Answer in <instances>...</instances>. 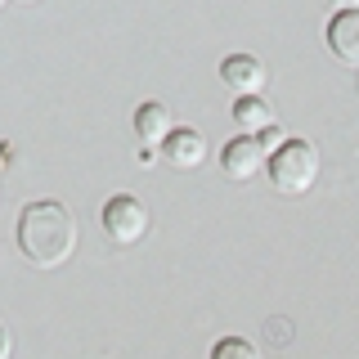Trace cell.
<instances>
[{
    "instance_id": "obj_1",
    "label": "cell",
    "mask_w": 359,
    "mask_h": 359,
    "mask_svg": "<svg viewBox=\"0 0 359 359\" xmlns=\"http://www.w3.org/2000/svg\"><path fill=\"white\" fill-rule=\"evenodd\" d=\"M18 252L36 269H59L76 252V216L63 202H27L18 216Z\"/></svg>"
},
{
    "instance_id": "obj_2",
    "label": "cell",
    "mask_w": 359,
    "mask_h": 359,
    "mask_svg": "<svg viewBox=\"0 0 359 359\" xmlns=\"http://www.w3.org/2000/svg\"><path fill=\"white\" fill-rule=\"evenodd\" d=\"M269 184L278 189V194L287 198H301L314 189V180H319V149H314L310 140H287L278 153H269Z\"/></svg>"
},
{
    "instance_id": "obj_3",
    "label": "cell",
    "mask_w": 359,
    "mask_h": 359,
    "mask_svg": "<svg viewBox=\"0 0 359 359\" xmlns=\"http://www.w3.org/2000/svg\"><path fill=\"white\" fill-rule=\"evenodd\" d=\"M99 224H104V233L117 247H135L144 233H149V207H144L140 198H130V194H117V198L104 202Z\"/></svg>"
},
{
    "instance_id": "obj_4",
    "label": "cell",
    "mask_w": 359,
    "mask_h": 359,
    "mask_svg": "<svg viewBox=\"0 0 359 359\" xmlns=\"http://www.w3.org/2000/svg\"><path fill=\"white\" fill-rule=\"evenodd\" d=\"M265 166V149L256 144V135H233L220 149V171L229 180H256Z\"/></svg>"
},
{
    "instance_id": "obj_5",
    "label": "cell",
    "mask_w": 359,
    "mask_h": 359,
    "mask_svg": "<svg viewBox=\"0 0 359 359\" xmlns=\"http://www.w3.org/2000/svg\"><path fill=\"white\" fill-rule=\"evenodd\" d=\"M220 81L229 86L238 99H247V95H261L265 90L269 72H265V63L256 59V54H229V59L220 63Z\"/></svg>"
},
{
    "instance_id": "obj_6",
    "label": "cell",
    "mask_w": 359,
    "mask_h": 359,
    "mask_svg": "<svg viewBox=\"0 0 359 359\" xmlns=\"http://www.w3.org/2000/svg\"><path fill=\"white\" fill-rule=\"evenodd\" d=\"M162 157L171 166H180V171H194V166L207 162V140H202V130H194V126H175L162 144Z\"/></svg>"
},
{
    "instance_id": "obj_7",
    "label": "cell",
    "mask_w": 359,
    "mask_h": 359,
    "mask_svg": "<svg viewBox=\"0 0 359 359\" xmlns=\"http://www.w3.org/2000/svg\"><path fill=\"white\" fill-rule=\"evenodd\" d=\"M328 50L346 67H359V9H337L328 22Z\"/></svg>"
},
{
    "instance_id": "obj_8",
    "label": "cell",
    "mask_w": 359,
    "mask_h": 359,
    "mask_svg": "<svg viewBox=\"0 0 359 359\" xmlns=\"http://www.w3.org/2000/svg\"><path fill=\"white\" fill-rule=\"evenodd\" d=\"M171 130H175V121H171V108H166V104L149 99V104L135 108V135H140L144 144H157V149H162Z\"/></svg>"
},
{
    "instance_id": "obj_9",
    "label": "cell",
    "mask_w": 359,
    "mask_h": 359,
    "mask_svg": "<svg viewBox=\"0 0 359 359\" xmlns=\"http://www.w3.org/2000/svg\"><path fill=\"white\" fill-rule=\"evenodd\" d=\"M233 121H238L243 135H261V130L274 126V108H269L261 95H247V99L233 104Z\"/></svg>"
},
{
    "instance_id": "obj_10",
    "label": "cell",
    "mask_w": 359,
    "mask_h": 359,
    "mask_svg": "<svg viewBox=\"0 0 359 359\" xmlns=\"http://www.w3.org/2000/svg\"><path fill=\"white\" fill-rule=\"evenodd\" d=\"M211 359H261V351H256L247 337H220V341L211 346Z\"/></svg>"
},
{
    "instance_id": "obj_11",
    "label": "cell",
    "mask_w": 359,
    "mask_h": 359,
    "mask_svg": "<svg viewBox=\"0 0 359 359\" xmlns=\"http://www.w3.org/2000/svg\"><path fill=\"white\" fill-rule=\"evenodd\" d=\"M0 359H9V332H5V323H0Z\"/></svg>"
},
{
    "instance_id": "obj_12",
    "label": "cell",
    "mask_w": 359,
    "mask_h": 359,
    "mask_svg": "<svg viewBox=\"0 0 359 359\" xmlns=\"http://www.w3.org/2000/svg\"><path fill=\"white\" fill-rule=\"evenodd\" d=\"M337 9H359V0H332Z\"/></svg>"
},
{
    "instance_id": "obj_13",
    "label": "cell",
    "mask_w": 359,
    "mask_h": 359,
    "mask_svg": "<svg viewBox=\"0 0 359 359\" xmlns=\"http://www.w3.org/2000/svg\"><path fill=\"white\" fill-rule=\"evenodd\" d=\"M18 5H36V0H18Z\"/></svg>"
},
{
    "instance_id": "obj_14",
    "label": "cell",
    "mask_w": 359,
    "mask_h": 359,
    "mask_svg": "<svg viewBox=\"0 0 359 359\" xmlns=\"http://www.w3.org/2000/svg\"><path fill=\"white\" fill-rule=\"evenodd\" d=\"M5 5H9V0H0V9H5Z\"/></svg>"
}]
</instances>
